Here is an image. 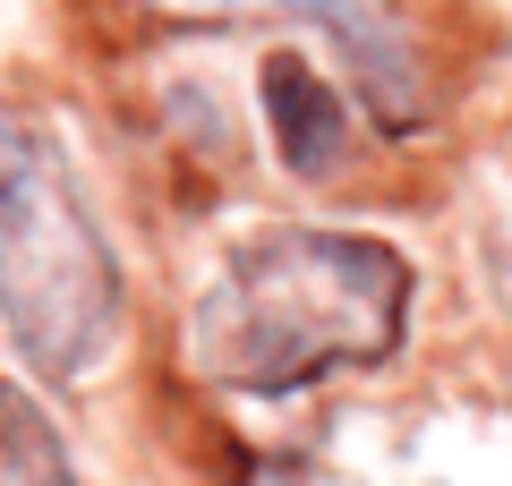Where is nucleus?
Returning a JSON list of instances; mask_svg holds the SVG:
<instances>
[{
    "label": "nucleus",
    "mask_w": 512,
    "mask_h": 486,
    "mask_svg": "<svg viewBox=\"0 0 512 486\" xmlns=\"http://www.w3.org/2000/svg\"><path fill=\"white\" fill-rule=\"evenodd\" d=\"M265 120H274V145H282V162H291L299 180H325L333 162H342V145H350L342 103L325 94V77H316L299 52L265 60Z\"/></svg>",
    "instance_id": "4"
},
{
    "label": "nucleus",
    "mask_w": 512,
    "mask_h": 486,
    "mask_svg": "<svg viewBox=\"0 0 512 486\" xmlns=\"http://www.w3.org/2000/svg\"><path fill=\"white\" fill-rule=\"evenodd\" d=\"M0 333L43 384H86L120 333V265L69 162L0 103Z\"/></svg>",
    "instance_id": "2"
},
{
    "label": "nucleus",
    "mask_w": 512,
    "mask_h": 486,
    "mask_svg": "<svg viewBox=\"0 0 512 486\" xmlns=\"http://www.w3.org/2000/svg\"><path fill=\"white\" fill-rule=\"evenodd\" d=\"M410 256L376 231L282 222L222 256L188 307V359L205 384L248 401H291L325 376H359L402 350Z\"/></svg>",
    "instance_id": "1"
},
{
    "label": "nucleus",
    "mask_w": 512,
    "mask_h": 486,
    "mask_svg": "<svg viewBox=\"0 0 512 486\" xmlns=\"http://www.w3.org/2000/svg\"><path fill=\"white\" fill-rule=\"evenodd\" d=\"M146 9H163V18H265V9L274 18H308L350 60V77H359L367 111L384 128L427 120V69L410 52V26H402L393 0H146Z\"/></svg>",
    "instance_id": "3"
}]
</instances>
